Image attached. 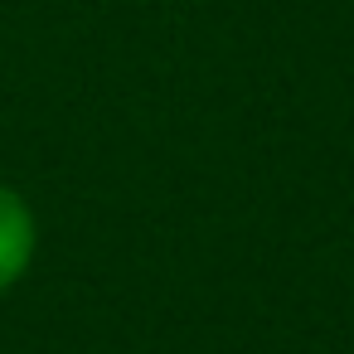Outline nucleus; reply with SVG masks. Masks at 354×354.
<instances>
[{
    "instance_id": "nucleus-1",
    "label": "nucleus",
    "mask_w": 354,
    "mask_h": 354,
    "mask_svg": "<svg viewBox=\"0 0 354 354\" xmlns=\"http://www.w3.org/2000/svg\"><path fill=\"white\" fill-rule=\"evenodd\" d=\"M35 252H39V218L15 185L0 180V296L25 281Z\"/></svg>"
}]
</instances>
